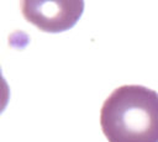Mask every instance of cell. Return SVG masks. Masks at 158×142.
I'll return each mask as SVG.
<instances>
[{
    "mask_svg": "<svg viewBox=\"0 0 158 142\" xmlns=\"http://www.w3.org/2000/svg\"><path fill=\"white\" fill-rule=\"evenodd\" d=\"M109 142H158V93L136 84L116 88L100 111Z\"/></svg>",
    "mask_w": 158,
    "mask_h": 142,
    "instance_id": "cell-1",
    "label": "cell"
},
{
    "mask_svg": "<svg viewBox=\"0 0 158 142\" xmlns=\"http://www.w3.org/2000/svg\"><path fill=\"white\" fill-rule=\"evenodd\" d=\"M25 19L43 32H63L72 28L80 19L83 1H23Z\"/></svg>",
    "mask_w": 158,
    "mask_h": 142,
    "instance_id": "cell-2",
    "label": "cell"
}]
</instances>
